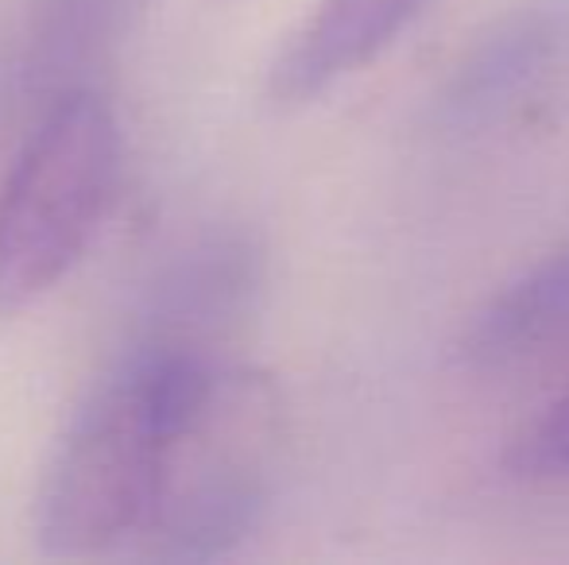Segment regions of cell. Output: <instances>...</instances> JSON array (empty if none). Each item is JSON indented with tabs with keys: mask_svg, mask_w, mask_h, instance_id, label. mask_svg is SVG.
I'll use <instances>...</instances> for the list:
<instances>
[{
	"mask_svg": "<svg viewBox=\"0 0 569 565\" xmlns=\"http://www.w3.org/2000/svg\"><path fill=\"white\" fill-rule=\"evenodd\" d=\"M226 356L140 337L67 423L36 492V543L51 558H93L140 538L167 430L198 380Z\"/></svg>",
	"mask_w": 569,
	"mask_h": 565,
	"instance_id": "1",
	"label": "cell"
},
{
	"mask_svg": "<svg viewBox=\"0 0 569 565\" xmlns=\"http://www.w3.org/2000/svg\"><path fill=\"white\" fill-rule=\"evenodd\" d=\"M283 450V403L263 372L221 361L198 380L167 430L140 554L213 562L268 512Z\"/></svg>",
	"mask_w": 569,
	"mask_h": 565,
	"instance_id": "2",
	"label": "cell"
},
{
	"mask_svg": "<svg viewBox=\"0 0 569 565\" xmlns=\"http://www.w3.org/2000/svg\"><path fill=\"white\" fill-rule=\"evenodd\" d=\"M120 129L98 90L47 101L0 186V317L54 291L109 218Z\"/></svg>",
	"mask_w": 569,
	"mask_h": 565,
	"instance_id": "3",
	"label": "cell"
},
{
	"mask_svg": "<svg viewBox=\"0 0 569 565\" xmlns=\"http://www.w3.org/2000/svg\"><path fill=\"white\" fill-rule=\"evenodd\" d=\"M569 62V0H511L442 78L435 117L446 132L492 129Z\"/></svg>",
	"mask_w": 569,
	"mask_h": 565,
	"instance_id": "4",
	"label": "cell"
},
{
	"mask_svg": "<svg viewBox=\"0 0 569 565\" xmlns=\"http://www.w3.org/2000/svg\"><path fill=\"white\" fill-rule=\"evenodd\" d=\"M435 0H315L268 70L276 105H307L376 62Z\"/></svg>",
	"mask_w": 569,
	"mask_h": 565,
	"instance_id": "5",
	"label": "cell"
},
{
	"mask_svg": "<svg viewBox=\"0 0 569 565\" xmlns=\"http://www.w3.org/2000/svg\"><path fill=\"white\" fill-rule=\"evenodd\" d=\"M263 280V260L248 236L226 233L198 244L159 286L148 322V341L221 356L244 314L252 310Z\"/></svg>",
	"mask_w": 569,
	"mask_h": 565,
	"instance_id": "6",
	"label": "cell"
},
{
	"mask_svg": "<svg viewBox=\"0 0 569 565\" xmlns=\"http://www.w3.org/2000/svg\"><path fill=\"white\" fill-rule=\"evenodd\" d=\"M151 0H31L23 78L43 101L98 90L93 74L117 59Z\"/></svg>",
	"mask_w": 569,
	"mask_h": 565,
	"instance_id": "7",
	"label": "cell"
},
{
	"mask_svg": "<svg viewBox=\"0 0 569 565\" xmlns=\"http://www.w3.org/2000/svg\"><path fill=\"white\" fill-rule=\"evenodd\" d=\"M569 337V241L508 280L461 337V361L480 372H500L539 356Z\"/></svg>",
	"mask_w": 569,
	"mask_h": 565,
	"instance_id": "8",
	"label": "cell"
},
{
	"mask_svg": "<svg viewBox=\"0 0 569 565\" xmlns=\"http://www.w3.org/2000/svg\"><path fill=\"white\" fill-rule=\"evenodd\" d=\"M508 465L531 481H566L569 476V387L550 400L511 442Z\"/></svg>",
	"mask_w": 569,
	"mask_h": 565,
	"instance_id": "9",
	"label": "cell"
},
{
	"mask_svg": "<svg viewBox=\"0 0 569 565\" xmlns=\"http://www.w3.org/2000/svg\"><path fill=\"white\" fill-rule=\"evenodd\" d=\"M226 4H237V0H226Z\"/></svg>",
	"mask_w": 569,
	"mask_h": 565,
	"instance_id": "10",
	"label": "cell"
}]
</instances>
